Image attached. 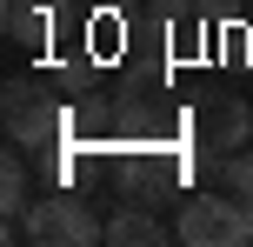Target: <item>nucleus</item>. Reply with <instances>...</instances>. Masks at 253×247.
<instances>
[{"label":"nucleus","mask_w":253,"mask_h":247,"mask_svg":"<svg viewBox=\"0 0 253 247\" xmlns=\"http://www.w3.org/2000/svg\"><path fill=\"white\" fill-rule=\"evenodd\" d=\"M20 241H34V247H93V241H107V227L74 194H34V207L20 221Z\"/></svg>","instance_id":"obj_1"},{"label":"nucleus","mask_w":253,"mask_h":247,"mask_svg":"<svg viewBox=\"0 0 253 247\" xmlns=\"http://www.w3.org/2000/svg\"><path fill=\"white\" fill-rule=\"evenodd\" d=\"M0 114H7V134L20 147H60V134H67L60 94H47L40 80H20V74L0 87Z\"/></svg>","instance_id":"obj_2"},{"label":"nucleus","mask_w":253,"mask_h":247,"mask_svg":"<svg viewBox=\"0 0 253 247\" xmlns=\"http://www.w3.org/2000/svg\"><path fill=\"white\" fill-rule=\"evenodd\" d=\"M187 247H247L253 241V207L233 194H193L180 207V227H173Z\"/></svg>","instance_id":"obj_3"},{"label":"nucleus","mask_w":253,"mask_h":247,"mask_svg":"<svg viewBox=\"0 0 253 247\" xmlns=\"http://www.w3.org/2000/svg\"><path fill=\"white\" fill-rule=\"evenodd\" d=\"M247 134H253V107L240 100V94H207V100L193 107V147H200L207 160L240 154Z\"/></svg>","instance_id":"obj_4"},{"label":"nucleus","mask_w":253,"mask_h":247,"mask_svg":"<svg viewBox=\"0 0 253 247\" xmlns=\"http://www.w3.org/2000/svg\"><path fill=\"white\" fill-rule=\"evenodd\" d=\"M27 207H34V181H27V160H20V141L0 154V214H7V227L0 234L7 241H20V221H27Z\"/></svg>","instance_id":"obj_5"},{"label":"nucleus","mask_w":253,"mask_h":247,"mask_svg":"<svg viewBox=\"0 0 253 247\" xmlns=\"http://www.w3.org/2000/svg\"><path fill=\"white\" fill-rule=\"evenodd\" d=\"M0 27H7L13 47H40V40L53 34V7L47 0H7V7H0Z\"/></svg>","instance_id":"obj_6"},{"label":"nucleus","mask_w":253,"mask_h":247,"mask_svg":"<svg viewBox=\"0 0 253 247\" xmlns=\"http://www.w3.org/2000/svg\"><path fill=\"white\" fill-rule=\"evenodd\" d=\"M107 241H114V247H160L167 227L153 221V200H147V207H140V200H126L114 221H107Z\"/></svg>","instance_id":"obj_7"},{"label":"nucleus","mask_w":253,"mask_h":247,"mask_svg":"<svg viewBox=\"0 0 253 247\" xmlns=\"http://www.w3.org/2000/svg\"><path fill=\"white\" fill-rule=\"evenodd\" d=\"M213 174L227 181L233 200H247V207H253V154H227V160H213Z\"/></svg>","instance_id":"obj_8"},{"label":"nucleus","mask_w":253,"mask_h":247,"mask_svg":"<svg viewBox=\"0 0 253 247\" xmlns=\"http://www.w3.org/2000/svg\"><path fill=\"white\" fill-rule=\"evenodd\" d=\"M140 13H153V20H200V0H140Z\"/></svg>","instance_id":"obj_9"},{"label":"nucleus","mask_w":253,"mask_h":247,"mask_svg":"<svg viewBox=\"0 0 253 247\" xmlns=\"http://www.w3.org/2000/svg\"><path fill=\"white\" fill-rule=\"evenodd\" d=\"M247 0H200V20H227V13H240Z\"/></svg>","instance_id":"obj_10"},{"label":"nucleus","mask_w":253,"mask_h":247,"mask_svg":"<svg viewBox=\"0 0 253 247\" xmlns=\"http://www.w3.org/2000/svg\"><path fill=\"white\" fill-rule=\"evenodd\" d=\"M247 13H253V0H247Z\"/></svg>","instance_id":"obj_11"}]
</instances>
